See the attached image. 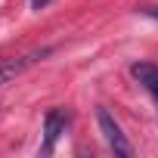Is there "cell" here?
Listing matches in <instances>:
<instances>
[{
    "mask_svg": "<svg viewBox=\"0 0 158 158\" xmlns=\"http://www.w3.org/2000/svg\"><path fill=\"white\" fill-rule=\"evenodd\" d=\"M96 121H99V130H102L106 143H109V146H112L118 155L130 158V155H133V149H130V143H127V136H124L121 124L112 118V112H109V109H99V112H96Z\"/></svg>",
    "mask_w": 158,
    "mask_h": 158,
    "instance_id": "obj_1",
    "label": "cell"
},
{
    "mask_svg": "<svg viewBox=\"0 0 158 158\" xmlns=\"http://www.w3.org/2000/svg\"><path fill=\"white\" fill-rule=\"evenodd\" d=\"M65 127H68V112H65V109H50L47 118H44V136H47L44 152H53V146H56V139L65 133Z\"/></svg>",
    "mask_w": 158,
    "mask_h": 158,
    "instance_id": "obj_2",
    "label": "cell"
},
{
    "mask_svg": "<svg viewBox=\"0 0 158 158\" xmlns=\"http://www.w3.org/2000/svg\"><path fill=\"white\" fill-rule=\"evenodd\" d=\"M130 74H133L136 81L158 99V65H152V62H136V65L130 68Z\"/></svg>",
    "mask_w": 158,
    "mask_h": 158,
    "instance_id": "obj_3",
    "label": "cell"
},
{
    "mask_svg": "<svg viewBox=\"0 0 158 158\" xmlns=\"http://www.w3.org/2000/svg\"><path fill=\"white\" fill-rule=\"evenodd\" d=\"M34 59H37V53H34V56H22V59H6V62H0V87H3L6 81H13V77H19Z\"/></svg>",
    "mask_w": 158,
    "mask_h": 158,
    "instance_id": "obj_4",
    "label": "cell"
},
{
    "mask_svg": "<svg viewBox=\"0 0 158 158\" xmlns=\"http://www.w3.org/2000/svg\"><path fill=\"white\" fill-rule=\"evenodd\" d=\"M143 13H146V16H152V19H158V6H146Z\"/></svg>",
    "mask_w": 158,
    "mask_h": 158,
    "instance_id": "obj_5",
    "label": "cell"
},
{
    "mask_svg": "<svg viewBox=\"0 0 158 158\" xmlns=\"http://www.w3.org/2000/svg\"><path fill=\"white\" fill-rule=\"evenodd\" d=\"M44 3H47V0H31V6H34V10H40Z\"/></svg>",
    "mask_w": 158,
    "mask_h": 158,
    "instance_id": "obj_6",
    "label": "cell"
}]
</instances>
